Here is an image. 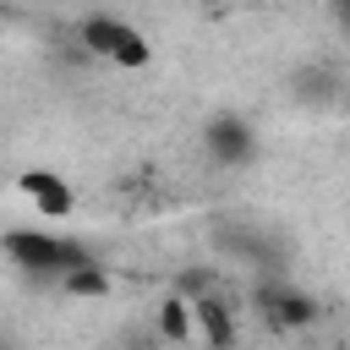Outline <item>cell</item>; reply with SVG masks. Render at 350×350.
I'll list each match as a JSON object with an SVG mask.
<instances>
[{
	"mask_svg": "<svg viewBox=\"0 0 350 350\" xmlns=\"http://www.w3.org/2000/svg\"><path fill=\"white\" fill-rule=\"evenodd\" d=\"M0 246H5V257H11L22 273H33V279H55V284H66L71 273H82V268L93 262L82 241L55 235V230H44V224L5 230V235H0Z\"/></svg>",
	"mask_w": 350,
	"mask_h": 350,
	"instance_id": "6da1fadb",
	"label": "cell"
},
{
	"mask_svg": "<svg viewBox=\"0 0 350 350\" xmlns=\"http://www.w3.org/2000/svg\"><path fill=\"white\" fill-rule=\"evenodd\" d=\"M82 44H88V55H98V60H109V66H126V71H137V66L153 60L148 33L131 27L126 16H109V11H98V16L82 22Z\"/></svg>",
	"mask_w": 350,
	"mask_h": 350,
	"instance_id": "7a4b0ae2",
	"label": "cell"
},
{
	"mask_svg": "<svg viewBox=\"0 0 350 350\" xmlns=\"http://www.w3.org/2000/svg\"><path fill=\"white\" fill-rule=\"evenodd\" d=\"M22 197L38 208V219H66L71 208H77V197H71V186L55 175V170H22Z\"/></svg>",
	"mask_w": 350,
	"mask_h": 350,
	"instance_id": "3957f363",
	"label": "cell"
},
{
	"mask_svg": "<svg viewBox=\"0 0 350 350\" xmlns=\"http://www.w3.org/2000/svg\"><path fill=\"white\" fill-rule=\"evenodd\" d=\"M208 148H213L219 159H246V153H252V131H246L241 120H230V115H224V120H213V126H208Z\"/></svg>",
	"mask_w": 350,
	"mask_h": 350,
	"instance_id": "277c9868",
	"label": "cell"
},
{
	"mask_svg": "<svg viewBox=\"0 0 350 350\" xmlns=\"http://www.w3.org/2000/svg\"><path fill=\"white\" fill-rule=\"evenodd\" d=\"M191 312L202 317V328H208V339H213V345H230V312H224L213 295H208V301H197Z\"/></svg>",
	"mask_w": 350,
	"mask_h": 350,
	"instance_id": "5b68a950",
	"label": "cell"
},
{
	"mask_svg": "<svg viewBox=\"0 0 350 350\" xmlns=\"http://www.w3.org/2000/svg\"><path fill=\"white\" fill-rule=\"evenodd\" d=\"M262 312H268L273 323H306V312H312V306H306L301 295H268V306H262Z\"/></svg>",
	"mask_w": 350,
	"mask_h": 350,
	"instance_id": "8992f818",
	"label": "cell"
},
{
	"mask_svg": "<svg viewBox=\"0 0 350 350\" xmlns=\"http://www.w3.org/2000/svg\"><path fill=\"white\" fill-rule=\"evenodd\" d=\"M159 328H164L170 339H186V334H191V306H186V301H164Z\"/></svg>",
	"mask_w": 350,
	"mask_h": 350,
	"instance_id": "52a82bcc",
	"label": "cell"
}]
</instances>
